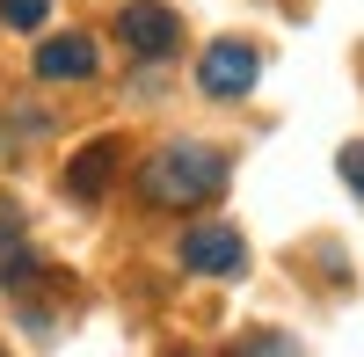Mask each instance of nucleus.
<instances>
[{"mask_svg":"<svg viewBox=\"0 0 364 357\" xmlns=\"http://www.w3.org/2000/svg\"><path fill=\"white\" fill-rule=\"evenodd\" d=\"M139 190H146V204H161V212H190V204H211L226 190V161L211 154V146H161V154L139 168Z\"/></svg>","mask_w":364,"mask_h":357,"instance_id":"obj_1","label":"nucleus"},{"mask_svg":"<svg viewBox=\"0 0 364 357\" xmlns=\"http://www.w3.org/2000/svg\"><path fill=\"white\" fill-rule=\"evenodd\" d=\"M240 357H299V343H291V336H248Z\"/></svg>","mask_w":364,"mask_h":357,"instance_id":"obj_9","label":"nucleus"},{"mask_svg":"<svg viewBox=\"0 0 364 357\" xmlns=\"http://www.w3.org/2000/svg\"><path fill=\"white\" fill-rule=\"evenodd\" d=\"M37 73L44 80H87V73H95V44H87L80 29H66V37L37 44Z\"/></svg>","mask_w":364,"mask_h":357,"instance_id":"obj_5","label":"nucleus"},{"mask_svg":"<svg viewBox=\"0 0 364 357\" xmlns=\"http://www.w3.org/2000/svg\"><path fill=\"white\" fill-rule=\"evenodd\" d=\"M255 73H262V58H255V44H211L204 51V66H197V80H204V95H219V102H233V95H248L255 87Z\"/></svg>","mask_w":364,"mask_h":357,"instance_id":"obj_4","label":"nucleus"},{"mask_svg":"<svg viewBox=\"0 0 364 357\" xmlns=\"http://www.w3.org/2000/svg\"><path fill=\"white\" fill-rule=\"evenodd\" d=\"M109 175H117V139H95V146H80V161L66 168V190H73L80 204H95V197L109 190Z\"/></svg>","mask_w":364,"mask_h":357,"instance_id":"obj_6","label":"nucleus"},{"mask_svg":"<svg viewBox=\"0 0 364 357\" xmlns=\"http://www.w3.org/2000/svg\"><path fill=\"white\" fill-rule=\"evenodd\" d=\"M44 15H51V0H0V22L8 29H44Z\"/></svg>","mask_w":364,"mask_h":357,"instance_id":"obj_8","label":"nucleus"},{"mask_svg":"<svg viewBox=\"0 0 364 357\" xmlns=\"http://www.w3.org/2000/svg\"><path fill=\"white\" fill-rule=\"evenodd\" d=\"M117 37H124V51H139V58H168V51L182 44V15L161 8V0H124Z\"/></svg>","mask_w":364,"mask_h":357,"instance_id":"obj_2","label":"nucleus"},{"mask_svg":"<svg viewBox=\"0 0 364 357\" xmlns=\"http://www.w3.org/2000/svg\"><path fill=\"white\" fill-rule=\"evenodd\" d=\"M240 262H248V248H240L233 226H190V233H182V270H197V277H240Z\"/></svg>","mask_w":364,"mask_h":357,"instance_id":"obj_3","label":"nucleus"},{"mask_svg":"<svg viewBox=\"0 0 364 357\" xmlns=\"http://www.w3.org/2000/svg\"><path fill=\"white\" fill-rule=\"evenodd\" d=\"M343 183L364 197V146H350V154H343Z\"/></svg>","mask_w":364,"mask_h":357,"instance_id":"obj_10","label":"nucleus"},{"mask_svg":"<svg viewBox=\"0 0 364 357\" xmlns=\"http://www.w3.org/2000/svg\"><path fill=\"white\" fill-rule=\"evenodd\" d=\"M29 277H37V248L22 241V226L0 212V292H22Z\"/></svg>","mask_w":364,"mask_h":357,"instance_id":"obj_7","label":"nucleus"}]
</instances>
